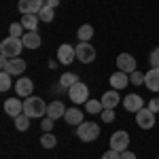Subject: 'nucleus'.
Returning a JSON list of instances; mask_svg holds the SVG:
<instances>
[{
	"mask_svg": "<svg viewBox=\"0 0 159 159\" xmlns=\"http://www.w3.org/2000/svg\"><path fill=\"white\" fill-rule=\"evenodd\" d=\"M76 136L81 142H93L100 136V127L93 121H83L81 125H76Z\"/></svg>",
	"mask_w": 159,
	"mask_h": 159,
	"instance_id": "7ed1b4c3",
	"label": "nucleus"
},
{
	"mask_svg": "<svg viewBox=\"0 0 159 159\" xmlns=\"http://www.w3.org/2000/svg\"><path fill=\"white\" fill-rule=\"evenodd\" d=\"M74 83H79V76H76L74 72H64L60 76V85L64 87V89H70Z\"/></svg>",
	"mask_w": 159,
	"mask_h": 159,
	"instance_id": "b1692460",
	"label": "nucleus"
},
{
	"mask_svg": "<svg viewBox=\"0 0 159 159\" xmlns=\"http://www.w3.org/2000/svg\"><path fill=\"white\" fill-rule=\"evenodd\" d=\"M108 81H110V85H112V89H123V87H127V83H129V74L117 70V72L110 74Z\"/></svg>",
	"mask_w": 159,
	"mask_h": 159,
	"instance_id": "2eb2a0df",
	"label": "nucleus"
},
{
	"mask_svg": "<svg viewBox=\"0 0 159 159\" xmlns=\"http://www.w3.org/2000/svg\"><path fill=\"white\" fill-rule=\"evenodd\" d=\"M25 28L21 24H11V28H9V36H15V38H21L25 34L24 32Z\"/></svg>",
	"mask_w": 159,
	"mask_h": 159,
	"instance_id": "c85d7f7f",
	"label": "nucleus"
},
{
	"mask_svg": "<svg viewBox=\"0 0 159 159\" xmlns=\"http://www.w3.org/2000/svg\"><path fill=\"white\" fill-rule=\"evenodd\" d=\"M144 85H147L151 91H159V68H151V70L144 74Z\"/></svg>",
	"mask_w": 159,
	"mask_h": 159,
	"instance_id": "dca6fc26",
	"label": "nucleus"
},
{
	"mask_svg": "<svg viewBox=\"0 0 159 159\" xmlns=\"http://www.w3.org/2000/svg\"><path fill=\"white\" fill-rule=\"evenodd\" d=\"M85 110L89 112V115H102V110H104L102 100H87L85 102Z\"/></svg>",
	"mask_w": 159,
	"mask_h": 159,
	"instance_id": "5701e85b",
	"label": "nucleus"
},
{
	"mask_svg": "<svg viewBox=\"0 0 159 159\" xmlns=\"http://www.w3.org/2000/svg\"><path fill=\"white\" fill-rule=\"evenodd\" d=\"M148 61H151V68H159V47H155V49L151 51Z\"/></svg>",
	"mask_w": 159,
	"mask_h": 159,
	"instance_id": "2f4dec72",
	"label": "nucleus"
},
{
	"mask_svg": "<svg viewBox=\"0 0 159 159\" xmlns=\"http://www.w3.org/2000/svg\"><path fill=\"white\" fill-rule=\"evenodd\" d=\"M21 49H25V47H24V43H21V38L9 36V38H4V40L0 43V55H2V57H7V60L19 57Z\"/></svg>",
	"mask_w": 159,
	"mask_h": 159,
	"instance_id": "f03ea898",
	"label": "nucleus"
},
{
	"mask_svg": "<svg viewBox=\"0 0 159 159\" xmlns=\"http://www.w3.org/2000/svg\"><path fill=\"white\" fill-rule=\"evenodd\" d=\"M117 68L125 74H132L136 70V57L129 55V53H119V57H117Z\"/></svg>",
	"mask_w": 159,
	"mask_h": 159,
	"instance_id": "9d476101",
	"label": "nucleus"
},
{
	"mask_svg": "<svg viewBox=\"0 0 159 159\" xmlns=\"http://www.w3.org/2000/svg\"><path fill=\"white\" fill-rule=\"evenodd\" d=\"M119 100H121V96L117 93V89H110V91H106V93L102 96V106H104V108H117Z\"/></svg>",
	"mask_w": 159,
	"mask_h": 159,
	"instance_id": "6ab92c4d",
	"label": "nucleus"
},
{
	"mask_svg": "<svg viewBox=\"0 0 159 159\" xmlns=\"http://www.w3.org/2000/svg\"><path fill=\"white\" fill-rule=\"evenodd\" d=\"M53 121H55V119H51V117L43 119V121H40V127H43V132H51V129H53Z\"/></svg>",
	"mask_w": 159,
	"mask_h": 159,
	"instance_id": "473e14b6",
	"label": "nucleus"
},
{
	"mask_svg": "<svg viewBox=\"0 0 159 159\" xmlns=\"http://www.w3.org/2000/svg\"><path fill=\"white\" fill-rule=\"evenodd\" d=\"M45 7V2L43 0H19V4H17V9L21 15H30V13H34L38 15V11Z\"/></svg>",
	"mask_w": 159,
	"mask_h": 159,
	"instance_id": "9b49d317",
	"label": "nucleus"
},
{
	"mask_svg": "<svg viewBox=\"0 0 159 159\" xmlns=\"http://www.w3.org/2000/svg\"><path fill=\"white\" fill-rule=\"evenodd\" d=\"M129 83H132V85H142V83H144V74L134 70V72L129 74Z\"/></svg>",
	"mask_w": 159,
	"mask_h": 159,
	"instance_id": "c756f323",
	"label": "nucleus"
},
{
	"mask_svg": "<svg viewBox=\"0 0 159 159\" xmlns=\"http://www.w3.org/2000/svg\"><path fill=\"white\" fill-rule=\"evenodd\" d=\"M74 49H76V60L81 61V64H91V61L96 60V55H98L96 49H93L89 43H81V40H79V45H76Z\"/></svg>",
	"mask_w": 159,
	"mask_h": 159,
	"instance_id": "423d86ee",
	"label": "nucleus"
},
{
	"mask_svg": "<svg viewBox=\"0 0 159 159\" xmlns=\"http://www.w3.org/2000/svg\"><path fill=\"white\" fill-rule=\"evenodd\" d=\"M53 17H55V13H53V9L47 7V4L38 11V19H40L43 24H51V21H53Z\"/></svg>",
	"mask_w": 159,
	"mask_h": 159,
	"instance_id": "a878e982",
	"label": "nucleus"
},
{
	"mask_svg": "<svg viewBox=\"0 0 159 159\" xmlns=\"http://www.w3.org/2000/svg\"><path fill=\"white\" fill-rule=\"evenodd\" d=\"M34 91V81L28 79V76H21L19 81H15V93L19 98H30Z\"/></svg>",
	"mask_w": 159,
	"mask_h": 159,
	"instance_id": "1a4fd4ad",
	"label": "nucleus"
},
{
	"mask_svg": "<svg viewBox=\"0 0 159 159\" xmlns=\"http://www.w3.org/2000/svg\"><path fill=\"white\" fill-rule=\"evenodd\" d=\"M147 108L153 110V112L157 115V112H159V98H151V100H148V106H147Z\"/></svg>",
	"mask_w": 159,
	"mask_h": 159,
	"instance_id": "f704fd0d",
	"label": "nucleus"
},
{
	"mask_svg": "<svg viewBox=\"0 0 159 159\" xmlns=\"http://www.w3.org/2000/svg\"><path fill=\"white\" fill-rule=\"evenodd\" d=\"M68 96H70V100H72L74 104H85L87 100H89V87L79 81V83H74L68 89Z\"/></svg>",
	"mask_w": 159,
	"mask_h": 159,
	"instance_id": "39448f33",
	"label": "nucleus"
},
{
	"mask_svg": "<svg viewBox=\"0 0 159 159\" xmlns=\"http://www.w3.org/2000/svg\"><path fill=\"white\" fill-rule=\"evenodd\" d=\"M121 159H136V155L132 153V151H123V153H121Z\"/></svg>",
	"mask_w": 159,
	"mask_h": 159,
	"instance_id": "c9c22d12",
	"label": "nucleus"
},
{
	"mask_svg": "<svg viewBox=\"0 0 159 159\" xmlns=\"http://www.w3.org/2000/svg\"><path fill=\"white\" fill-rule=\"evenodd\" d=\"M47 108H49V104H45V100L36 98V96H30V98H25V102H24V115H28L30 119H40V117H45V115H47Z\"/></svg>",
	"mask_w": 159,
	"mask_h": 159,
	"instance_id": "f257e3e1",
	"label": "nucleus"
},
{
	"mask_svg": "<svg viewBox=\"0 0 159 159\" xmlns=\"http://www.w3.org/2000/svg\"><path fill=\"white\" fill-rule=\"evenodd\" d=\"M76 36H79V40H81V43H89V40H91V36H93V28H91L89 24H83L81 28H79Z\"/></svg>",
	"mask_w": 159,
	"mask_h": 159,
	"instance_id": "4be33fe9",
	"label": "nucleus"
},
{
	"mask_svg": "<svg viewBox=\"0 0 159 159\" xmlns=\"http://www.w3.org/2000/svg\"><path fill=\"white\" fill-rule=\"evenodd\" d=\"M25 64L21 57H13V60H7V57H2L0 60V68H2V72H9L11 76H19V74L25 72Z\"/></svg>",
	"mask_w": 159,
	"mask_h": 159,
	"instance_id": "20e7f679",
	"label": "nucleus"
},
{
	"mask_svg": "<svg viewBox=\"0 0 159 159\" xmlns=\"http://www.w3.org/2000/svg\"><path fill=\"white\" fill-rule=\"evenodd\" d=\"M40 144H43V148H55L57 147V138L51 132H45V134L40 136Z\"/></svg>",
	"mask_w": 159,
	"mask_h": 159,
	"instance_id": "393cba45",
	"label": "nucleus"
},
{
	"mask_svg": "<svg viewBox=\"0 0 159 159\" xmlns=\"http://www.w3.org/2000/svg\"><path fill=\"white\" fill-rule=\"evenodd\" d=\"M13 85V76L9 72H2L0 74V91H9Z\"/></svg>",
	"mask_w": 159,
	"mask_h": 159,
	"instance_id": "cd10ccee",
	"label": "nucleus"
},
{
	"mask_svg": "<svg viewBox=\"0 0 159 159\" xmlns=\"http://www.w3.org/2000/svg\"><path fill=\"white\" fill-rule=\"evenodd\" d=\"M13 121H15L17 132H28V127H30V117H28V115H19V117H15Z\"/></svg>",
	"mask_w": 159,
	"mask_h": 159,
	"instance_id": "bb28decb",
	"label": "nucleus"
},
{
	"mask_svg": "<svg viewBox=\"0 0 159 159\" xmlns=\"http://www.w3.org/2000/svg\"><path fill=\"white\" fill-rule=\"evenodd\" d=\"M136 123H138V127H142V129H151V127H155V112L148 110L147 106H144L142 110L136 112Z\"/></svg>",
	"mask_w": 159,
	"mask_h": 159,
	"instance_id": "6e6552de",
	"label": "nucleus"
},
{
	"mask_svg": "<svg viewBox=\"0 0 159 159\" xmlns=\"http://www.w3.org/2000/svg\"><path fill=\"white\" fill-rule=\"evenodd\" d=\"M127 147H129V134L125 129H119V132H115L110 136V148L123 153V151H127Z\"/></svg>",
	"mask_w": 159,
	"mask_h": 159,
	"instance_id": "0eeeda50",
	"label": "nucleus"
},
{
	"mask_svg": "<svg viewBox=\"0 0 159 159\" xmlns=\"http://www.w3.org/2000/svg\"><path fill=\"white\" fill-rule=\"evenodd\" d=\"M45 4H47V7H51V9H55V7L60 4V0H47Z\"/></svg>",
	"mask_w": 159,
	"mask_h": 159,
	"instance_id": "e433bc0d",
	"label": "nucleus"
},
{
	"mask_svg": "<svg viewBox=\"0 0 159 159\" xmlns=\"http://www.w3.org/2000/svg\"><path fill=\"white\" fill-rule=\"evenodd\" d=\"M21 43H24L25 49H38L40 47V34L38 32H25L21 36Z\"/></svg>",
	"mask_w": 159,
	"mask_h": 159,
	"instance_id": "f3484780",
	"label": "nucleus"
},
{
	"mask_svg": "<svg viewBox=\"0 0 159 159\" xmlns=\"http://www.w3.org/2000/svg\"><path fill=\"white\" fill-rule=\"evenodd\" d=\"M57 64H60V61H49V68H51V70H55V68H57Z\"/></svg>",
	"mask_w": 159,
	"mask_h": 159,
	"instance_id": "4c0bfd02",
	"label": "nucleus"
},
{
	"mask_svg": "<svg viewBox=\"0 0 159 159\" xmlns=\"http://www.w3.org/2000/svg\"><path fill=\"white\" fill-rule=\"evenodd\" d=\"M123 106H125V110H129V112H138V110L144 108V100L140 98L138 93H129V96L123 98Z\"/></svg>",
	"mask_w": 159,
	"mask_h": 159,
	"instance_id": "4468645a",
	"label": "nucleus"
},
{
	"mask_svg": "<svg viewBox=\"0 0 159 159\" xmlns=\"http://www.w3.org/2000/svg\"><path fill=\"white\" fill-rule=\"evenodd\" d=\"M157 159H159V157H157Z\"/></svg>",
	"mask_w": 159,
	"mask_h": 159,
	"instance_id": "58836bf2",
	"label": "nucleus"
},
{
	"mask_svg": "<svg viewBox=\"0 0 159 159\" xmlns=\"http://www.w3.org/2000/svg\"><path fill=\"white\" fill-rule=\"evenodd\" d=\"M4 112H7V115H11L13 119H15V117H19V115H24V102H21L19 98L4 100Z\"/></svg>",
	"mask_w": 159,
	"mask_h": 159,
	"instance_id": "ddd939ff",
	"label": "nucleus"
},
{
	"mask_svg": "<svg viewBox=\"0 0 159 159\" xmlns=\"http://www.w3.org/2000/svg\"><path fill=\"white\" fill-rule=\"evenodd\" d=\"M102 159H121V153L115 151V148H110V151H106V153L102 155Z\"/></svg>",
	"mask_w": 159,
	"mask_h": 159,
	"instance_id": "72a5a7b5",
	"label": "nucleus"
},
{
	"mask_svg": "<svg viewBox=\"0 0 159 159\" xmlns=\"http://www.w3.org/2000/svg\"><path fill=\"white\" fill-rule=\"evenodd\" d=\"M38 15H34V13H30V15H21V21L19 24L25 28V32H36V28H38Z\"/></svg>",
	"mask_w": 159,
	"mask_h": 159,
	"instance_id": "aec40b11",
	"label": "nucleus"
},
{
	"mask_svg": "<svg viewBox=\"0 0 159 159\" xmlns=\"http://www.w3.org/2000/svg\"><path fill=\"white\" fill-rule=\"evenodd\" d=\"M76 60V49H74L72 45H61V47H57V61L60 64H72V61Z\"/></svg>",
	"mask_w": 159,
	"mask_h": 159,
	"instance_id": "f8f14e48",
	"label": "nucleus"
},
{
	"mask_svg": "<svg viewBox=\"0 0 159 159\" xmlns=\"http://www.w3.org/2000/svg\"><path fill=\"white\" fill-rule=\"evenodd\" d=\"M66 106H64V102H60V100H53L49 104V108H47V115H49L51 119H60V117H64L66 115Z\"/></svg>",
	"mask_w": 159,
	"mask_h": 159,
	"instance_id": "a211bd4d",
	"label": "nucleus"
},
{
	"mask_svg": "<svg viewBox=\"0 0 159 159\" xmlns=\"http://www.w3.org/2000/svg\"><path fill=\"white\" fill-rule=\"evenodd\" d=\"M64 119H66V123H68V125H81V123H83V112L74 106V108H68V110H66Z\"/></svg>",
	"mask_w": 159,
	"mask_h": 159,
	"instance_id": "412c9836",
	"label": "nucleus"
},
{
	"mask_svg": "<svg viewBox=\"0 0 159 159\" xmlns=\"http://www.w3.org/2000/svg\"><path fill=\"white\" fill-rule=\"evenodd\" d=\"M100 117H102V121H104V123H112V121H115V108H104Z\"/></svg>",
	"mask_w": 159,
	"mask_h": 159,
	"instance_id": "7c9ffc66",
	"label": "nucleus"
}]
</instances>
